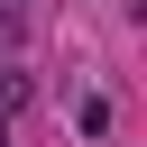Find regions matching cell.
<instances>
[{
    "label": "cell",
    "instance_id": "1",
    "mask_svg": "<svg viewBox=\"0 0 147 147\" xmlns=\"http://www.w3.org/2000/svg\"><path fill=\"white\" fill-rule=\"evenodd\" d=\"M18 101H28V74H9V64H0V129L18 119Z\"/></svg>",
    "mask_w": 147,
    "mask_h": 147
},
{
    "label": "cell",
    "instance_id": "2",
    "mask_svg": "<svg viewBox=\"0 0 147 147\" xmlns=\"http://www.w3.org/2000/svg\"><path fill=\"white\" fill-rule=\"evenodd\" d=\"M9 46H18V9L0 0V55H9Z\"/></svg>",
    "mask_w": 147,
    "mask_h": 147
},
{
    "label": "cell",
    "instance_id": "3",
    "mask_svg": "<svg viewBox=\"0 0 147 147\" xmlns=\"http://www.w3.org/2000/svg\"><path fill=\"white\" fill-rule=\"evenodd\" d=\"M9 9H18V0H9Z\"/></svg>",
    "mask_w": 147,
    "mask_h": 147
}]
</instances>
